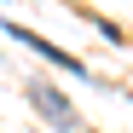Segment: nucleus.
<instances>
[{
	"instance_id": "f257e3e1",
	"label": "nucleus",
	"mask_w": 133,
	"mask_h": 133,
	"mask_svg": "<svg viewBox=\"0 0 133 133\" xmlns=\"http://www.w3.org/2000/svg\"><path fill=\"white\" fill-rule=\"evenodd\" d=\"M35 104H41V116H46L52 127H64V133H81V122L70 116V104H64V93H52V87H41V81H35Z\"/></svg>"
},
{
	"instance_id": "f03ea898",
	"label": "nucleus",
	"mask_w": 133,
	"mask_h": 133,
	"mask_svg": "<svg viewBox=\"0 0 133 133\" xmlns=\"http://www.w3.org/2000/svg\"><path fill=\"white\" fill-rule=\"evenodd\" d=\"M12 35H17V41H23V46H35V52H41V58H46V64H64V70H75V75L87 70V64H75V58H70V52H64V46H52V41H41V35H35V29H23V23H12Z\"/></svg>"
}]
</instances>
